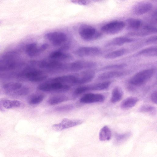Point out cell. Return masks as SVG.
<instances>
[{"mask_svg":"<svg viewBox=\"0 0 157 157\" xmlns=\"http://www.w3.org/2000/svg\"><path fill=\"white\" fill-rule=\"evenodd\" d=\"M71 86L60 82L53 81L51 79L40 84L37 88L43 92H64L68 91Z\"/></svg>","mask_w":157,"mask_h":157,"instance_id":"cell-1","label":"cell"},{"mask_svg":"<svg viewBox=\"0 0 157 157\" xmlns=\"http://www.w3.org/2000/svg\"><path fill=\"white\" fill-rule=\"evenodd\" d=\"M3 89L7 94L16 97L25 96L29 93V90L27 87L17 82L7 83L3 85Z\"/></svg>","mask_w":157,"mask_h":157,"instance_id":"cell-2","label":"cell"},{"mask_svg":"<svg viewBox=\"0 0 157 157\" xmlns=\"http://www.w3.org/2000/svg\"><path fill=\"white\" fill-rule=\"evenodd\" d=\"M78 33L80 37L85 41H92L99 39L101 33L93 26L87 24H82L79 27Z\"/></svg>","mask_w":157,"mask_h":157,"instance_id":"cell-3","label":"cell"},{"mask_svg":"<svg viewBox=\"0 0 157 157\" xmlns=\"http://www.w3.org/2000/svg\"><path fill=\"white\" fill-rule=\"evenodd\" d=\"M155 72L154 68H151L142 70L136 73L129 79V82L132 85H141L149 80Z\"/></svg>","mask_w":157,"mask_h":157,"instance_id":"cell-4","label":"cell"},{"mask_svg":"<svg viewBox=\"0 0 157 157\" xmlns=\"http://www.w3.org/2000/svg\"><path fill=\"white\" fill-rule=\"evenodd\" d=\"M65 64L51 59L42 60L37 63L38 66L40 68L52 72H63Z\"/></svg>","mask_w":157,"mask_h":157,"instance_id":"cell-5","label":"cell"},{"mask_svg":"<svg viewBox=\"0 0 157 157\" xmlns=\"http://www.w3.org/2000/svg\"><path fill=\"white\" fill-rule=\"evenodd\" d=\"M94 62L79 60L67 63V71H77L83 70L91 69L96 67Z\"/></svg>","mask_w":157,"mask_h":157,"instance_id":"cell-6","label":"cell"},{"mask_svg":"<svg viewBox=\"0 0 157 157\" xmlns=\"http://www.w3.org/2000/svg\"><path fill=\"white\" fill-rule=\"evenodd\" d=\"M125 23L123 21L116 20L111 21L103 25L101 31L109 35H114L121 31L124 28Z\"/></svg>","mask_w":157,"mask_h":157,"instance_id":"cell-7","label":"cell"},{"mask_svg":"<svg viewBox=\"0 0 157 157\" xmlns=\"http://www.w3.org/2000/svg\"><path fill=\"white\" fill-rule=\"evenodd\" d=\"M45 37L54 46H58L66 42L67 39V35L60 31L51 32L46 33Z\"/></svg>","mask_w":157,"mask_h":157,"instance_id":"cell-8","label":"cell"},{"mask_svg":"<svg viewBox=\"0 0 157 157\" xmlns=\"http://www.w3.org/2000/svg\"><path fill=\"white\" fill-rule=\"evenodd\" d=\"M24 75L28 80L34 82H42L48 77L42 71L35 68H29L26 70Z\"/></svg>","mask_w":157,"mask_h":157,"instance_id":"cell-9","label":"cell"},{"mask_svg":"<svg viewBox=\"0 0 157 157\" xmlns=\"http://www.w3.org/2000/svg\"><path fill=\"white\" fill-rule=\"evenodd\" d=\"M100 49L94 46H84L76 49L74 53L80 57L94 56L98 55L101 52Z\"/></svg>","mask_w":157,"mask_h":157,"instance_id":"cell-10","label":"cell"},{"mask_svg":"<svg viewBox=\"0 0 157 157\" xmlns=\"http://www.w3.org/2000/svg\"><path fill=\"white\" fill-rule=\"evenodd\" d=\"M82 122L83 121L80 119H70L64 118L60 122L53 124L52 127L55 131H61L80 125Z\"/></svg>","mask_w":157,"mask_h":157,"instance_id":"cell-11","label":"cell"},{"mask_svg":"<svg viewBox=\"0 0 157 157\" xmlns=\"http://www.w3.org/2000/svg\"><path fill=\"white\" fill-rule=\"evenodd\" d=\"M153 7L152 4L150 2H140L133 6L131 10L132 13L134 15H140L149 12Z\"/></svg>","mask_w":157,"mask_h":157,"instance_id":"cell-12","label":"cell"},{"mask_svg":"<svg viewBox=\"0 0 157 157\" xmlns=\"http://www.w3.org/2000/svg\"><path fill=\"white\" fill-rule=\"evenodd\" d=\"M105 100L104 96L100 94L89 93L84 94L79 99V102L83 104H91L101 102Z\"/></svg>","mask_w":157,"mask_h":157,"instance_id":"cell-13","label":"cell"},{"mask_svg":"<svg viewBox=\"0 0 157 157\" xmlns=\"http://www.w3.org/2000/svg\"><path fill=\"white\" fill-rule=\"evenodd\" d=\"M157 29L156 27L148 25L142 26L138 30L131 32L128 35L131 36H145L149 35L156 33Z\"/></svg>","mask_w":157,"mask_h":157,"instance_id":"cell-14","label":"cell"},{"mask_svg":"<svg viewBox=\"0 0 157 157\" xmlns=\"http://www.w3.org/2000/svg\"><path fill=\"white\" fill-rule=\"evenodd\" d=\"M46 49L44 44L38 46L36 43H33L28 44L26 47L25 51L27 55L30 57H36Z\"/></svg>","mask_w":157,"mask_h":157,"instance_id":"cell-15","label":"cell"},{"mask_svg":"<svg viewBox=\"0 0 157 157\" xmlns=\"http://www.w3.org/2000/svg\"><path fill=\"white\" fill-rule=\"evenodd\" d=\"M135 39L126 37L120 36L114 38L108 41L105 44L106 47L120 46L132 42Z\"/></svg>","mask_w":157,"mask_h":157,"instance_id":"cell-16","label":"cell"},{"mask_svg":"<svg viewBox=\"0 0 157 157\" xmlns=\"http://www.w3.org/2000/svg\"><path fill=\"white\" fill-rule=\"evenodd\" d=\"M127 72L118 71H112L105 72L100 74L98 77L100 80H108L114 78L123 76L127 74Z\"/></svg>","mask_w":157,"mask_h":157,"instance_id":"cell-17","label":"cell"},{"mask_svg":"<svg viewBox=\"0 0 157 157\" xmlns=\"http://www.w3.org/2000/svg\"><path fill=\"white\" fill-rule=\"evenodd\" d=\"M49 57L51 59L59 60H69L73 59V56L70 54L60 50L51 52Z\"/></svg>","mask_w":157,"mask_h":157,"instance_id":"cell-18","label":"cell"},{"mask_svg":"<svg viewBox=\"0 0 157 157\" xmlns=\"http://www.w3.org/2000/svg\"><path fill=\"white\" fill-rule=\"evenodd\" d=\"M21 102L17 100L2 99L0 100V111H4L5 109H8L20 107Z\"/></svg>","mask_w":157,"mask_h":157,"instance_id":"cell-19","label":"cell"},{"mask_svg":"<svg viewBox=\"0 0 157 157\" xmlns=\"http://www.w3.org/2000/svg\"><path fill=\"white\" fill-rule=\"evenodd\" d=\"M127 29L132 31L138 30L142 26V21L140 20L129 18L126 20Z\"/></svg>","mask_w":157,"mask_h":157,"instance_id":"cell-20","label":"cell"},{"mask_svg":"<svg viewBox=\"0 0 157 157\" xmlns=\"http://www.w3.org/2000/svg\"><path fill=\"white\" fill-rule=\"evenodd\" d=\"M157 47L155 46L148 47L143 49L138 52L136 56H142L149 57L156 56L157 54Z\"/></svg>","mask_w":157,"mask_h":157,"instance_id":"cell-21","label":"cell"},{"mask_svg":"<svg viewBox=\"0 0 157 157\" xmlns=\"http://www.w3.org/2000/svg\"><path fill=\"white\" fill-rule=\"evenodd\" d=\"M139 101L136 97H131L124 99L121 103V107L123 109H128L135 106Z\"/></svg>","mask_w":157,"mask_h":157,"instance_id":"cell-22","label":"cell"},{"mask_svg":"<svg viewBox=\"0 0 157 157\" xmlns=\"http://www.w3.org/2000/svg\"><path fill=\"white\" fill-rule=\"evenodd\" d=\"M123 95V92L122 89L119 86H115L112 91L111 102L113 103H115L120 101L122 99Z\"/></svg>","mask_w":157,"mask_h":157,"instance_id":"cell-23","label":"cell"},{"mask_svg":"<svg viewBox=\"0 0 157 157\" xmlns=\"http://www.w3.org/2000/svg\"><path fill=\"white\" fill-rule=\"evenodd\" d=\"M69 98L66 95L59 94L53 96L48 99V102L50 105H55L67 101Z\"/></svg>","mask_w":157,"mask_h":157,"instance_id":"cell-24","label":"cell"},{"mask_svg":"<svg viewBox=\"0 0 157 157\" xmlns=\"http://www.w3.org/2000/svg\"><path fill=\"white\" fill-rule=\"evenodd\" d=\"M45 95L42 93H37L30 95L27 99V102L30 105L38 104L42 102L45 98Z\"/></svg>","mask_w":157,"mask_h":157,"instance_id":"cell-25","label":"cell"},{"mask_svg":"<svg viewBox=\"0 0 157 157\" xmlns=\"http://www.w3.org/2000/svg\"><path fill=\"white\" fill-rule=\"evenodd\" d=\"M111 136V132L109 127L105 125L100 130L99 135L100 141H104L110 140Z\"/></svg>","mask_w":157,"mask_h":157,"instance_id":"cell-26","label":"cell"},{"mask_svg":"<svg viewBox=\"0 0 157 157\" xmlns=\"http://www.w3.org/2000/svg\"><path fill=\"white\" fill-rule=\"evenodd\" d=\"M127 52V50L125 49H119L107 54L104 56V58L108 59L116 58L123 56Z\"/></svg>","mask_w":157,"mask_h":157,"instance_id":"cell-27","label":"cell"},{"mask_svg":"<svg viewBox=\"0 0 157 157\" xmlns=\"http://www.w3.org/2000/svg\"><path fill=\"white\" fill-rule=\"evenodd\" d=\"M74 108V106L72 104H67L61 105L56 107L54 110L58 112H65L70 111Z\"/></svg>","mask_w":157,"mask_h":157,"instance_id":"cell-28","label":"cell"},{"mask_svg":"<svg viewBox=\"0 0 157 157\" xmlns=\"http://www.w3.org/2000/svg\"><path fill=\"white\" fill-rule=\"evenodd\" d=\"M127 66L125 63H120L111 64L106 66L101 69V70H116L122 69Z\"/></svg>","mask_w":157,"mask_h":157,"instance_id":"cell-29","label":"cell"},{"mask_svg":"<svg viewBox=\"0 0 157 157\" xmlns=\"http://www.w3.org/2000/svg\"><path fill=\"white\" fill-rule=\"evenodd\" d=\"M131 135L130 132L124 134L117 135L116 137V142L117 144H120L127 140Z\"/></svg>","mask_w":157,"mask_h":157,"instance_id":"cell-30","label":"cell"},{"mask_svg":"<svg viewBox=\"0 0 157 157\" xmlns=\"http://www.w3.org/2000/svg\"><path fill=\"white\" fill-rule=\"evenodd\" d=\"M155 109V107L153 106L145 105L140 108V111L143 112H149L153 111Z\"/></svg>","mask_w":157,"mask_h":157,"instance_id":"cell-31","label":"cell"},{"mask_svg":"<svg viewBox=\"0 0 157 157\" xmlns=\"http://www.w3.org/2000/svg\"><path fill=\"white\" fill-rule=\"evenodd\" d=\"M145 43L148 44H153L157 43L156 36H153L148 38L145 41Z\"/></svg>","mask_w":157,"mask_h":157,"instance_id":"cell-32","label":"cell"},{"mask_svg":"<svg viewBox=\"0 0 157 157\" xmlns=\"http://www.w3.org/2000/svg\"><path fill=\"white\" fill-rule=\"evenodd\" d=\"M71 2L74 3L82 5H88L89 2L86 0H72Z\"/></svg>","mask_w":157,"mask_h":157,"instance_id":"cell-33","label":"cell"},{"mask_svg":"<svg viewBox=\"0 0 157 157\" xmlns=\"http://www.w3.org/2000/svg\"><path fill=\"white\" fill-rule=\"evenodd\" d=\"M151 99L154 103L156 104L157 103V91H155L152 92L151 95Z\"/></svg>","mask_w":157,"mask_h":157,"instance_id":"cell-34","label":"cell"}]
</instances>
